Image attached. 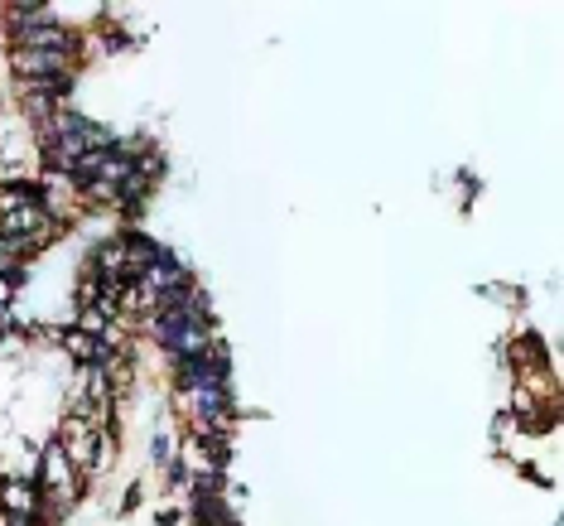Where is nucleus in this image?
<instances>
[{"instance_id": "1", "label": "nucleus", "mask_w": 564, "mask_h": 526, "mask_svg": "<svg viewBox=\"0 0 564 526\" xmlns=\"http://www.w3.org/2000/svg\"><path fill=\"white\" fill-rule=\"evenodd\" d=\"M34 488L44 493V502L49 507H68V502L82 498V473L73 469V459L63 454V444L49 440L44 449H39V469H34Z\"/></svg>"}, {"instance_id": "2", "label": "nucleus", "mask_w": 564, "mask_h": 526, "mask_svg": "<svg viewBox=\"0 0 564 526\" xmlns=\"http://www.w3.org/2000/svg\"><path fill=\"white\" fill-rule=\"evenodd\" d=\"M58 444H63V454L73 459V469L87 478V473H97V454H102V430L92 425L87 416L78 411H68L63 425H58Z\"/></svg>"}, {"instance_id": "3", "label": "nucleus", "mask_w": 564, "mask_h": 526, "mask_svg": "<svg viewBox=\"0 0 564 526\" xmlns=\"http://www.w3.org/2000/svg\"><path fill=\"white\" fill-rule=\"evenodd\" d=\"M73 54H44V49H10V68L20 83H49V78H68L73 73Z\"/></svg>"}, {"instance_id": "4", "label": "nucleus", "mask_w": 564, "mask_h": 526, "mask_svg": "<svg viewBox=\"0 0 564 526\" xmlns=\"http://www.w3.org/2000/svg\"><path fill=\"white\" fill-rule=\"evenodd\" d=\"M0 512L5 517H20V522H44V493L34 488V478H0Z\"/></svg>"}, {"instance_id": "5", "label": "nucleus", "mask_w": 564, "mask_h": 526, "mask_svg": "<svg viewBox=\"0 0 564 526\" xmlns=\"http://www.w3.org/2000/svg\"><path fill=\"white\" fill-rule=\"evenodd\" d=\"M78 333H87V338H107V333H111V319H107V314H102L97 305H87V309L78 314Z\"/></svg>"}, {"instance_id": "6", "label": "nucleus", "mask_w": 564, "mask_h": 526, "mask_svg": "<svg viewBox=\"0 0 564 526\" xmlns=\"http://www.w3.org/2000/svg\"><path fill=\"white\" fill-rule=\"evenodd\" d=\"M169 483H174V488L188 483V464H184V459H169Z\"/></svg>"}, {"instance_id": "7", "label": "nucleus", "mask_w": 564, "mask_h": 526, "mask_svg": "<svg viewBox=\"0 0 564 526\" xmlns=\"http://www.w3.org/2000/svg\"><path fill=\"white\" fill-rule=\"evenodd\" d=\"M140 493H145V488L131 483V488H126V498H121V512H135V507H140Z\"/></svg>"}, {"instance_id": "8", "label": "nucleus", "mask_w": 564, "mask_h": 526, "mask_svg": "<svg viewBox=\"0 0 564 526\" xmlns=\"http://www.w3.org/2000/svg\"><path fill=\"white\" fill-rule=\"evenodd\" d=\"M492 435H497V444H507V435H511V416H497V420H492Z\"/></svg>"}, {"instance_id": "9", "label": "nucleus", "mask_w": 564, "mask_h": 526, "mask_svg": "<svg viewBox=\"0 0 564 526\" xmlns=\"http://www.w3.org/2000/svg\"><path fill=\"white\" fill-rule=\"evenodd\" d=\"M5 526H39V522H20V517H10V522H5Z\"/></svg>"}, {"instance_id": "10", "label": "nucleus", "mask_w": 564, "mask_h": 526, "mask_svg": "<svg viewBox=\"0 0 564 526\" xmlns=\"http://www.w3.org/2000/svg\"><path fill=\"white\" fill-rule=\"evenodd\" d=\"M5 522H10V517H5V512H0V526H5Z\"/></svg>"}]
</instances>
